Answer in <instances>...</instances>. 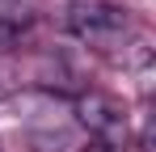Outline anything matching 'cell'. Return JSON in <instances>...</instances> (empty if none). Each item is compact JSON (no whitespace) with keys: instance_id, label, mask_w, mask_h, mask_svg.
<instances>
[{"instance_id":"1","label":"cell","mask_w":156,"mask_h":152,"mask_svg":"<svg viewBox=\"0 0 156 152\" xmlns=\"http://www.w3.org/2000/svg\"><path fill=\"white\" fill-rule=\"evenodd\" d=\"M68 25L84 47L93 51H118L131 30V17L114 0H72L68 4Z\"/></svg>"},{"instance_id":"3","label":"cell","mask_w":156,"mask_h":152,"mask_svg":"<svg viewBox=\"0 0 156 152\" xmlns=\"http://www.w3.org/2000/svg\"><path fill=\"white\" fill-rule=\"evenodd\" d=\"M30 152H72L80 144V127L68 114H42L21 131Z\"/></svg>"},{"instance_id":"4","label":"cell","mask_w":156,"mask_h":152,"mask_svg":"<svg viewBox=\"0 0 156 152\" xmlns=\"http://www.w3.org/2000/svg\"><path fill=\"white\" fill-rule=\"evenodd\" d=\"M80 152H110V148H105V144H84Z\"/></svg>"},{"instance_id":"2","label":"cell","mask_w":156,"mask_h":152,"mask_svg":"<svg viewBox=\"0 0 156 152\" xmlns=\"http://www.w3.org/2000/svg\"><path fill=\"white\" fill-rule=\"evenodd\" d=\"M76 127H80V131H89L93 144H105L110 152L122 148V144L131 139L127 110L110 97V93H97V89H89V93H80V97H76Z\"/></svg>"}]
</instances>
